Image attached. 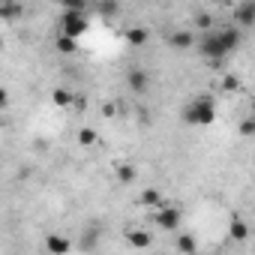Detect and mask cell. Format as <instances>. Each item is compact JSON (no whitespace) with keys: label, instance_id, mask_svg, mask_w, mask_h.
<instances>
[{"label":"cell","instance_id":"obj_12","mask_svg":"<svg viewBox=\"0 0 255 255\" xmlns=\"http://www.w3.org/2000/svg\"><path fill=\"white\" fill-rule=\"evenodd\" d=\"M126 240H129L132 249H150V243H153V237L147 231H126Z\"/></svg>","mask_w":255,"mask_h":255},{"label":"cell","instance_id":"obj_19","mask_svg":"<svg viewBox=\"0 0 255 255\" xmlns=\"http://www.w3.org/2000/svg\"><path fill=\"white\" fill-rule=\"evenodd\" d=\"M78 144H81V147H93V144H96V129H90V126L78 129Z\"/></svg>","mask_w":255,"mask_h":255},{"label":"cell","instance_id":"obj_13","mask_svg":"<svg viewBox=\"0 0 255 255\" xmlns=\"http://www.w3.org/2000/svg\"><path fill=\"white\" fill-rule=\"evenodd\" d=\"M51 102H54L57 108H69V105L75 102V93H72L69 87H54V93H51Z\"/></svg>","mask_w":255,"mask_h":255},{"label":"cell","instance_id":"obj_16","mask_svg":"<svg viewBox=\"0 0 255 255\" xmlns=\"http://www.w3.org/2000/svg\"><path fill=\"white\" fill-rule=\"evenodd\" d=\"M138 201H141V204H144V207H153V210H156V207H162V204H165V201H162V192H159V189H153V186H150V189H144V192H141V198H138Z\"/></svg>","mask_w":255,"mask_h":255},{"label":"cell","instance_id":"obj_26","mask_svg":"<svg viewBox=\"0 0 255 255\" xmlns=\"http://www.w3.org/2000/svg\"><path fill=\"white\" fill-rule=\"evenodd\" d=\"M6 105H9V93L3 90V93H0V108H6Z\"/></svg>","mask_w":255,"mask_h":255},{"label":"cell","instance_id":"obj_17","mask_svg":"<svg viewBox=\"0 0 255 255\" xmlns=\"http://www.w3.org/2000/svg\"><path fill=\"white\" fill-rule=\"evenodd\" d=\"M228 237H231V240H246V237H249V225H246L243 219H231V225H228Z\"/></svg>","mask_w":255,"mask_h":255},{"label":"cell","instance_id":"obj_2","mask_svg":"<svg viewBox=\"0 0 255 255\" xmlns=\"http://www.w3.org/2000/svg\"><path fill=\"white\" fill-rule=\"evenodd\" d=\"M198 51H201V57H204L213 69H219V66H222V60L231 54V51L225 48V42L219 39V33H216V30H207V33L198 39Z\"/></svg>","mask_w":255,"mask_h":255},{"label":"cell","instance_id":"obj_23","mask_svg":"<svg viewBox=\"0 0 255 255\" xmlns=\"http://www.w3.org/2000/svg\"><path fill=\"white\" fill-rule=\"evenodd\" d=\"M63 9H69V12H84V9H87V0H63Z\"/></svg>","mask_w":255,"mask_h":255},{"label":"cell","instance_id":"obj_4","mask_svg":"<svg viewBox=\"0 0 255 255\" xmlns=\"http://www.w3.org/2000/svg\"><path fill=\"white\" fill-rule=\"evenodd\" d=\"M60 33H69V36H84L87 33V18H84V12H69L66 9V15H63V21H60Z\"/></svg>","mask_w":255,"mask_h":255},{"label":"cell","instance_id":"obj_7","mask_svg":"<svg viewBox=\"0 0 255 255\" xmlns=\"http://www.w3.org/2000/svg\"><path fill=\"white\" fill-rule=\"evenodd\" d=\"M165 42H168L171 48H177V51H186V48L198 45V39L192 36V30H174V33L165 36Z\"/></svg>","mask_w":255,"mask_h":255},{"label":"cell","instance_id":"obj_18","mask_svg":"<svg viewBox=\"0 0 255 255\" xmlns=\"http://www.w3.org/2000/svg\"><path fill=\"white\" fill-rule=\"evenodd\" d=\"M114 174H117V180H120L123 186L135 183V168H132V165H126V162H123V165H117V171H114Z\"/></svg>","mask_w":255,"mask_h":255},{"label":"cell","instance_id":"obj_10","mask_svg":"<svg viewBox=\"0 0 255 255\" xmlns=\"http://www.w3.org/2000/svg\"><path fill=\"white\" fill-rule=\"evenodd\" d=\"M0 15H3V21H15V18L24 15V6L18 0H3V3H0Z\"/></svg>","mask_w":255,"mask_h":255},{"label":"cell","instance_id":"obj_20","mask_svg":"<svg viewBox=\"0 0 255 255\" xmlns=\"http://www.w3.org/2000/svg\"><path fill=\"white\" fill-rule=\"evenodd\" d=\"M177 249H180V252H195V249H198V240H195L192 234H180V237H177Z\"/></svg>","mask_w":255,"mask_h":255},{"label":"cell","instance_id":"obj_15","mask_svg":"<svg viewBox=\"0 0 255 255\" xmlns=\"http://www.w3.org/2000/svg\"><path fill=\"white\" fill-rule=\"evenodd\" d=\"M54 48H57L60 54H75L78 39H75V36H69V33H60V36H57V42H54Z\"/></svg>","mask_w":255,"mask_h":255},{"label":"cell","instance_id":"obj_24","mask_svg":"<svg viewBox=\"0 0 255 255\" xmlns=\"http://www.w3.org/2000/svg\"><path fill=\"white\" fill-rule=\"evenodd\" d=\"M240 135H246V138H252V135H255V117H249V120H243V123H240Z\"/></svg>","mask_w":255,"mask_h":255},{"label":"cell","instance_id":"obj_14","mask_svg":"<svg viewBox=\"0 0 255 255\" xmlns=\"http://www.w3.org/2000/svg\"><path fill=\"white\" fill-rule=\"evenodd\" d=\"M117 12H120V3H117V0H96V15L114 18Z\"/></svg>","mask_w":255,"mask_h":255},{"label":"cell","instance_id":"obj_25","mask_svg":"<svg viewBox=\"0 0 255 255\" xmlns=\"http://www.w3.org/2000/svg\"><path fill=\"white\" fill-rule=\"evenodd\" d=\"M102 114H105V117H114V102H105V105H102Z\"/></svg>","mask_w":255,"mask_h":255},{"label":"cell","instance_id":"obj_27","mask_svg":"<svg viewBox=\"0 0 255 255\" xmlns=\"http://www.w3.org/2000/svg\"><path fill=\"white\" fill-rule=\"evenodd\" d=\"M57 3H63V0H57Z\"/></svg>","mask_w":255,"mask_h":255},{"label":"cell","instance_id":"obj_5","mask_svg":"<svg viewBox=\"0 0 255 255\" xmlns=\"http://www.w3.org/2000/svg\"><path fill=\"white\" fill-rule=\"evenodd\" d=\"M234 24L237 27H252L255 24V0H240L234 6Z\"/></svg>","mask_w":255,"mask_h":255},{"label":"cell","instance_id":"obj_3","mask_svg":"<svg viewBox=\"0 0 255 255\" xmlns=\"http://www.w3.org/2000/svg\"><path fill=\"white\" fill-rule=\"evenodd\" d=\"M180 222H183L180 207H174V204H162V207H156V225H159L162 231H177Z\"/></svg>","mask_w":255,"mask_h":255},{"label":"cell","instance_id":"obj_22","mask_svg":"<svg viewBox=\"0 0 255 255\" xmlns=\"http://www.w3.org/2000/svg\"><path fill=\"white\" fill-rule=\"evenodd\" d=\"M222 90H225V93H237V90H240V78H237V75H225V78H222Z\"/></svg>","mask_w":255,"mask_h":255},{"label":"cell","instance_id":"obj_11","mask_svg":"<svg viewBox=\"0 0 255 255\" xmlns=\"http://www.w3.org/2000/svg\"><path fill=\"white\" fill-rule=\"evenodd\" d=\"M123 39L129 42V45H135V48H141V45L150 39V33H147V27H129V30L123 33Z\"/></svg>","mask_w":255,"mask_h":255},{"label":"cell","instance_id":"obj_21","mask_svg":"<svg viewBox=\"0 0 255 255\" xmlns=\"http://www.w3.org/2000/svg\"><path fill=\"white\" fill-rule=\"evenodd\" d=\"M195 27L204 30V33L213 30V15H210V12H195Z\"/></svg>","mask_w":255,"mask_h":255},{"label":"cell","instance_id":"obj_8","mask_svg":"<svg viewBox=\"0 0 255 255\" xmlns=\"http://www.w3.org/2000/svg\"><path fill=\"white\" fill-rule=\"evenodd\" d=\"M45 249L54 252V255H66V252L72 249V240H66V237H60V234H48V237H45Z\"/></svg>","mask_w":255,"mask_h":255},{"label":"cell","instance_id":"obj_1","mask_svg":"<svg viewBox=\"0 0 255 255\" xmlns=\"http://www.w3.org/2000/svg\"><path fill=\"white\" fill-rule=\"evenodd\" d=\"M183 120L189 126H210L216 120V102L210 96H195L192 102H186L183 108Z\"/></svg>","mask_w":255,"mask_h":255},{"label":"cell","instance_id":"obj_9","mask_svg":"<svg viewBox=\"0 0 255 255\" xmlns=\"http://www.w3.org/2000/svg\"><path fill=\"white\" fill-rule=\"evenodd\" d=\"M219 33V39L225 42V48L234 54L237 48H240V27H222V30H216Z\"/></svg>","mask_w":255,"mask_h":255},{"label":"cell","instance_id":"obj_6","mask_svg":"<svg viewBox=\"0 0 255 255\" xmlns=\"http://www.w3.org/2000/svg\"><path fill=\"white\" fill-rule=\"evenodd\" d=\"M126 87H129L132 93H147L150 90V75L144 69H129L126 72Z\"/></svg>","mask_w":255,"mask_h":255}]
</instances>
